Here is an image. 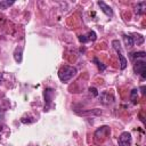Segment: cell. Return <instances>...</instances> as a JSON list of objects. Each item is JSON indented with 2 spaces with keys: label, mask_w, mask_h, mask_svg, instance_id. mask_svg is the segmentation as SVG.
Wrapping results in <instances>:
<instances>
[{
  "label": "cell",
  "mask_w": 146,
  "mask_h": 146,
  "mask_svg": "<svg viewBox=\"0 0 146 146\" xmlns=\"http://www.w3.org/2000/svg\"><path fill=\"white\" fill-rule=\"evenodd\" d=\"M75 74H76V68L73 66H68V65L62 66L58 71V78L62 82L70 81L73 76H75Z\"/></svg>",
  "instance_id": "cell-1"
},
{
  "label": "cell",
  "mask_w": 146,
  "mask_h": 146,
  "mask_svg": "<svg viewBox=\"0 0 146 146\" xmlns=\"http://www.w3.org/2000/svg\"><path fill=\"white\" fill-rule=\"evenodd\" d=\"M112 46H113L114 50L117 52V56H119V58H120V67H121V70H124V68L127 67L128 62H127V58H125V57L123 56V54H122V49H121L120 41H119V40H113V41H112Z\"/></svg>",
  "instance_id": "cell-2"
},
{
  "label": "cell",
  "mask_w": 146,
  "mask_h": 146,
  "mask_svg": "<svg viewBox=\"0 0 146 146\" xmlns=\"http://www.w3.org/2000/svg\"><path fill=\"white\" fill-rule=\"evenodd\" d=\"M133 70L136 72V74H139L141 76V79L146 78V63L145 59H136L135 65H133Z\"/></svg>",
  "instance_id": "cell-3"
},
{
  "label": "cell",
  "mask_w": 146,
  "mask_h": 146,
  "mask_svg": "<svg viewBox=\"0 0 146 146\" xmlns=\"http://www.w3.org/2000/svg\"><path fill=\"white\" fill-rule=\"evenodd\" d=\"M132 143V137L130 132H122L119 137V146H131Z\"/></svg>",
  "instance_id": "cell-4"
},
{
  "label": "cell",
  "mask_w": 146,
  "mask_h": 146,
  "mask_svg": "<svg viewBox=\"0 0 146 146\" xmlns=\"http://www.w3.org/2000/svg\"><path fill=\"white\" fill-rule=\"evenodd\" d=\"M98 95H99V102L104 105H108L114 102V96L112 94H110L108 91H102Z\"/></svg>",
  "instance_id": "cell-5"
},
{
  "label": "cell",
  "mask_w": 146,
  "mask_h": 146,
  "mask_svg": "<svg viewBox=\"0 0 146 146\" xmlns=\"http://www.w3.org/2000/svg\"><path fill=\"white\" fill-rule=\"evenodd\" d=\"M97 3H98V6L100 7L102 11H103L106 16H108V17H112V16H113V10H112V8H111L108 5H106L104 1H98Z\"/></svg>",
  "instance_id": "cell-6"
},
{
  "label": "cell",
  "mask_w": 146,
  "mask_h": 146,
  "mask_svg": "<svg viewBox=\"0 0 146 146\" xmlns=\"http://www.w3.org/2000/svg\"><path fill=\"white\" fill-rule=\"evenodd\" d=\"M52 95H54V92H52V90H51L50 88L44 89V102H46V104H47V107H44V111H48V106H49L50 103H51Z\"/></svg>",
  "instance_id": "cell-7"
},
{
  "label": "cell",
  "mask_w": 146,
  "mask_h": 146,
  "mask_svg": "<svg viewBox=\"0 0 146 146\" xmlns=\"http://www.w3.org/2000/svg\"><path fill=\"white\" fill-rule=\"evenodd\" d=\"M145 9H146V2H145V1L138 2V3H137V7H136V14L143 15V14L145 13Z\"/></svg>",
  "instance_id": "cell-8"
},
{
  "label": "cell",
  "mask_w": 146,
  "mask_h": 146,
  "mask_svg": "<svg viewBox=\"0 0 146 146\" xmlns=\"http://www.w3.org/2000/svg\"><path fill=\"white\" fill-rule=\"evenodd\" d=\"M79 115H100L102 114V111L98 110V108H94L91 111H86V112H80L78 113Z\"/></svg>",
  "instance_id": "cell-9"
},
{
  "label": "cell",
  "mask_w": 146,
  "mask_h": 146,
  "mask_svg": "<svg viewBox=\"0 0 146 146\" xmlns=\"http://www.w3.org/2000/svg\"><path fill=\"white\" fill-rule=\"evenodd\" d=\"M123 41H124V44H125V47L128 48H130V47H132L133 46V39H132V36L131 35H128V34H123Z\"/></svg>",
  "instance_id": "cell-10"
},
{
  "label": "cell",
  "mask_w": 146,
  "mask_h": 146,
  "mask_svg": "<svg viewBox=\"0 0 146 146\" xmlns=\"http://www.w3.org/2000/svg\"><path fill=\"white\" fill-rule=\"evenodd\" d=\"M22 52H23V49L22 48H17L14 52V58L17 63H21L22 62Z\"/></svg>",
  "instance_id": "cell-11"
},
{
  "label": "cell",
  "mask_w": 146,
  "mask_h": 146,
  "mask_svg": "<svg viewBox=\"0 0 146 146\" xmlns=\"http://www.w3.org/2000/svg\"><path fill=\"white\" fill-rule=\"evenodd\" d=\"M132 39H133V44L137 43V46H139V44L144 43V36L140 34H135V36H132Z\"/></svg>",
  "instance_id": "cell-12"
},
{
  "label": "cell",
  "mask_w": 146,
  "mask_h": 146,
  "mask_svg": "<svg viewBox=\"0 0 146 146\" xmlns=\"http://www.w3.org/2000/svg\"><path fill=\"white\" fill-rule=\"evenodd\" d=\"M145 56H146V52L145 51H138V52L131 54V57L133 59H145Z\"/></svg>",
  "instance_id": "cell-13"
},
{
  "label": "cell",
  "mask_w": 146,
  "mask_h": 146,
  "mask_svg": "<svg viewBox=\"0 0 146 146\" xmlns=\"http://www.w3.org/2000/svg\"><path fill=\"white\" fill-rule=\"evenodd\" d=\"M130 99L133 104H137V99H138V90L137 89H132L130 92Z\"/></svg>",
  "instance_id": "cell-14"
},
{
  "label": "cell",
  "mask_w": 146,
  "mask_h": 146,
  "mask_svg": "<svg viewBox=\"0 0 146 146\" xmlns=\"http://www.w3.org/2000/svg\"><path fill=\"white\" fill-rule=\"evenodd\" d=\"M11 5H14V1H0V9H7Z\"/></svg>",
  "instance_id": "cell-15"
},
{
  "label": "cell",
  "mask_w": 146,
  "mask_h": 146,
  "mask_svg": "<svg viewBox=\"0 0 146 146\" xmlns=\"http://www.w3.org/2000/svg\"><path fill=\"white\" fill-rule=\"evenodd\" d=\"M97 39V35H96V33H95V31H90L89 33H88V40H91V41H95Z\"/></svg>",
  "instance_id": "cell-16"
},
{
  "label": "cell",
  "mask_w": 146,
  "mask_h": 146,
  "mask_svg": "<svg viewBox=\"0 0 146 146\" xmlns=\"http://www.w3.org/2000/svg\"><path fill=\"white\" fill-rule=\"evenodd\" d=\"M94 62L97 64V66H98V67H99L102 71H104V70H105V66H104V65H102V63H100V62H99L97 58H94Z\"/></svg>",
  "instance_id": "cell-17"
},
{
  "label": "cell",
  "mask_w": 146,
  "mask_h": 146,
  "mask_svg": "<svg viewBox=\"0 0 146 146\" xmlns=\"http://www.w3.org/2000/svg\"><path fill=\"white\" fill-rule=\"evenodd\" d=\"M79 40H80V42H82V43H86V42L89 41L87 35H80V36H79Z\"/></svg>",
  "instance_id": "cell-18"
},
{
  "label": "cell",
  "mask_w": 146,
  "mask_h": 146,
  "mask_svg": "<svg viewBox=\"0 0 146 146\" xmlns=\"http://www.w3.org/2000/svg\"><path fill=\"white\" fill-rule=\"evenodd\" d=\"M89 91H90V94H92L95 97L98 96V91H97V89H96L95 87H90V88H89Z\"/></svg>",
  "instance_id": "cell-19"
},
{
  "label": "cell",
  "mask_w": 146,
  "mask_h": 146,
  "mask_svg": "<svg viewBox=\"0 0 146 146\" xmlns=\"http://www.w3.org/2000/svg\"><path fill=\"white\" fill-rule=\"evenodd\" d=\"M140 90H141V94H145V86H141L140 87Z\"/></svg>",
  "instance_id": "cell-20"
}]
</instances>
